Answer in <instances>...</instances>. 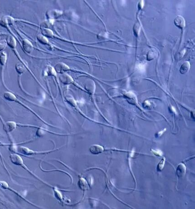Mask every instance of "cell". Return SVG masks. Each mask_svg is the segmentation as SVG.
Wrapping results in <instances>:
<instances>
[{
    "label": "cell",
    "instance_id": "6da1fadb",
    "mask_svg": "<svg viewBox=\"0 0 195 209\" xmlns=\"http://www.w3.org/2000/svg\"><path fill=\"white\" fill-rule=\"evenodd\" d=\"M9 150L11 152H14L16 153L22 155L30 156L32 155H44L48 154L49 153L55 151L57 149H55L47 151H35L31 150L28 147H23V146H17L12 144L9 147Z\"/></svg>",
    "mask_w": 195,
    "mask_h": 209
},
{
    "label": "cell",
    "instance_id": "7a4b0ae2",
    "mask_svg": "<svg viewBox=\"0 0 195 209\" xmlns=\"http://www.w3.org/2000/svg\"><path fill=\"white\" fill-rule=\"evenodd\" d=\"M10 160H11V161L12 162V164L15 165L19 166V167H21L24 169L25 170L27 171L28 172H29L30 174H31L32 175L34 176L37 179H38L40 181L42 182L43 183L47 184V185H49V186L53 187L51 185H50L46 183L45 182L43 181L42 180L40 179L36 175H35V174L33 172H32L31 171L29 170V169L27 167H26V165L24 164L23 159H22L21 157L17 153H16L11 154L10 156Z\"/></svg>",
    "mask_w": 195,
    "mask_h": 209
},
{
    "label": "cell",
    "instance_id": "3957f363",
    "mask_svg": "<svg viewBox=\"0 0 195 209\" xmlns=\"http://www.w3.org/2000/svg\"><path fill=\"white\" fill-rule=\"evenodd\" d=\"M3 97L6 100L8 101L15 102H17V103H19V104H21V105L23 106L24 108H25L27 109H28L29 111H31V112H32L34 115H36V116L38 118H39L40 120H42V121L43 122H44L45 123H46V124L50 126V125L48 124V123H47L46 122H45V121H44L41 118V117H40V116H39L38 115H37L36 113H35V112H34L33 110H32L31 109L29 108L28 106H25V105H24L23 103H22L20 101H19L17 98L16 96H15V95L13 93H11V92H10V91H6V92H5L4 93Z\"/></svg>",
    "mask_w": 195,
    "mask_h": 209
},
{
    "label": "cell",
    "instance_id": "277c9868",
    "mask_svg": "<svg viewBox=\"0 0 195 209\" xmlns=\"http://www.w3.org/2000/svg\"><path fill=\"white\" fill-rule=\"evenodd\" d=\"M15 19L9 15H0V25L5 28H8L15 22Z\"/></svg>",
    "mask_w": 195,
    "mask_h": 209
},
{
    "label": "cell",
    "instance_id": "5b68a950",
    "mask_svg": "<svg viewBox=\"0 0 195 209\" xmlns=\"http://www.w3.org/2000/svg\"><path fill=\"white\" fill-rule=\"evenodd\" d=\"M84 87L85 90L89 93V94L93 95L96 89V86L93 80L90 79L87 80L84 85Z\"/></svg>",
    "mask_w": 195,
    "mask_h": 209
},
{
    "label": "cell",
    "instance_id": "8992f818",
    "mask_svg": "<svg viewBox=\"0 0 195 209\" xmlns=\"http://www.w3.org/2000/svg\"><path fill=\"white\" fill-rule=\"evenodd\" d=\"M3 124L4 130L7 133H9L14 131L18 126V123L13 121H8L4 123Z\"/></svg>",
    "mask_w": 195,
    "mask_h": 209
},
{
    "label": "cell",
    "instance_id": "52a82bcc",
    "mask_svg": "<svg viewBox=\"0 0 195 209\" xmlns=\"http://www.w3.org/2000/svg\"><path fill=\"white\" fill-rule=\"evenodd\" d=\"M7 53L5 52H2L0 55V66L1 71V79L2 81L3 80L4 69L7 64Z\"/></svg>",
    "mask_w": 195,
    "mask_h": 209
},
{
    "label": "cell",
    "instance_id": "ba28073f",
    "mask_svg": "<svg viewBox=\"0 0 195 209\" xmlns=\"http://www.w3.org/2000/svg\"><path fill=\"white\" fill-rule=\"evenodd\" d=\"M54 69L56 73L60 74L64 73L70 70L69 66L63 62H59L56 64Z\"/></svg>",
    "mask_w": 195,
    "mask_h": 209
},
{
    "label": "cell",
    "instance_id": "9c48e42d",
    "mask_svg": "<svg viewBox=\"0 0 195 209\" xmlns=\"http://www.w3.org/2000/svg\"><path fill=\"white\" fill-rule=\"evenodd\" d=\"M22 47L24 50L28 54H31L34 49L33 45L31 42L26 39H24L22 41Z\"/></svg>",
    "mask_w": 195,
    "mask_h": 209
},
{
    "label": "cell",
    "instance_id": "30bf717a",
    "mask_svg": "<svg viewBox=\"0 0 195 209\" xmlns=\"http://www.w3.org/2000/svg\"><path fill=\"white\" fill-rule=\"evenodd\" d=\"M0 187L1 188L3 189L7 190L8 191H11V192H12L14 193L15 194L17 195L18 196L21 197V198H22V199H23L24 200H25L26 202H28L29 203L31 204V203L29 202V201L26 200H25L24 197H22V196H21V195L19 194V193L18 192H16L15 190H13L12 189V188H11L9 186V185H8V184L7 183V182L5 181H0Z\"/></svg>",
    "mask_w": 195,
    "mask_h": 209
},
{
    "label": "cell",
    "instance_id": "8fae6325",
    "mask_svg": "<svg viewBox=\"0 0 195 209\" xmlns=\"http://www.w3.org/2000/svg\"><path fill=\"white\" fill-rule=\"evenodd\" d=\"M59 79L61 83L64 85H70L74 82L72 77L65 73L61 74L60 76L59 77Z\"/></svg>",
    "mask_w": 195,
    "mask_h": 209
},
{
    "label": "cell",
    "instance_id": "7c38bea8",
    "mask_svg": "<svg viewBox=\"0 0 195 209\" xmlns=\"http://www.w3.org/2000/svg\"><path fill=\"white\" fill-rule=\"evenodd\" d=\"M89 151L92 154L98 155L104 151V148L99 144H93L89 147Z\"/></svg>",
    "mask_w": 195,
    "mask_h": 209
},
{
    "label": "cell",
    "instance_id": "4fadbf2b",
    "mask_svg": "<svg viewBox=\"0 0 195 209\" xmlns=\"http://www.w3.org/2000/svg\"><path fill=\"white\" fill-rule=\"evenodd\" d=\"M62 14V11L57 10H50L47 12L46 15L50 20H54L60 17Z\"/></svg>",
    "mask_w": 195,
    "mask_h": 209
},
{
    "label": "cell",
    "instance_id": "5bb4252c",
    "mask_svg": "<svg viewBox=\"0 0 195 209\" xmlns=\"http://www.w3.org/2000/svg\"><path fill=\"white\" fill-rule=\"evenodd\" d=\"M174 24L179 28L182 29L185 26V21L182 16L179 15L175 19Z\"/></svg>",
    "mask_w": 195,
    "mask_h": 209
},
{
    "label": "cell",
    "instance_id": "9a60e30c",
    "mask_svg": "<svg viewBox=\"0 0 195 209\" xmlns=\"http://www.w3.org/2000/svg\"><path fill=\"white\" fill-rule=\"evenodd\" d=\"M6 42H7V43L8 46L10 48H11L12 50L14 49L16 47L17 42H16V40H15L14 37H13L12 36H8L7 37Z\"/></svg>",
    "mask_w": 195,
    "mask_h": 209
},
{
    "label": "cell",
    "instance_id": "2e32d148",
    "mask_svg": "<svg viewBox=\"0 0 195 209\" xmlns=\"http://www.w3.org/2000/svg\"><path fill=\"white\" fill-rule=\"evenodd\" d=\"M124 95L126 98L129 101H130V103H136L137 101V99L136 96L134 94V93L132 92H127L124 93Z\"/></svg>",
    "mask_w": 195,
    "mask_h": 209
},
{
    "label": "cell",
    "instance_id": "e0dca14e",
    "mask_svg": "<svg viewBox=\"0 0 195 209\" xmlns=\"http://www.w3.org/2000/svg\"><path fill=\"white\" fill-rule=\"evenodd\" d=\"M186 168L183 164L179 165L177 169V175L179 177H182L185 175Z\"/></svg>",
    "mask_w": 195,
    "mask_h": 209
},
{
    "label": "cell",
    "instance_id": "ac0fdd59",
    "mask_svg": "<svg viewBox=\"0 0 195 209\" xmlns=\"http://www.w3.org/2000/svg\"><path fill=\"white\" fill-rule=\"evenodd\" d=\"M190 67L191 66L189 61H186L184 62L180 67V73L182 74L186 73L189 71Z\"/></svg>",
    "mask_w": 195,
    "mask_h": 209
},
{
    "label": "cell",
    "instance_id": "d6986e66",
    "mask_svg": "<svg viewBox=\"0 0 195 209\" xmlns=\"http://www.w3.org/2000/svg\"><path fill=\"white\" fill-rule=\"evenodd\" d=\"M158 55V53L155 49H151L147 52V58L148 60H151L156 58Z\"/></svg>",
    "mask_w": 195,
    "mask_h": 209
},
{
    "label": "cell",
    "instance_id": "ffe728a7",
    "mask_svg": "<svg viewBox=\"0 0 195 209\" xmlns=\"http://www.w3.org/2000/svg\"><path fill=\"white\" fill-rule=\"evenodd\" d=\"M15 70L17 72V73L20 75L24 73L26 70L25 66H24L23 64L20 62L17 63L15 65Z\"/></svg>",
    "mask_w": 195,
    "mask_h": 209
},
{
    "label": "cell",
    "instance_id": "44dd1931",
    "mask_svg": "<svg viewBox=\"0 0 195 209\" xmlns=\"http://www.w3.org/2000/svg\"><path fill=\"white\" fill-rule=\"evenodd\" d=\"M45 73L47 76H55L56 75V72L54 68L50 66H46Z\"/></svg>",
    "mask_w": 195,
    "mask_h": 209
},
{
    "label": "cell",
    "instance_id": "7402d4cb",
    "mask_svg": "<svg viewBox=\"0 0 195 209\" xmlns=\"http://www.w3.org/2000/svg\"><path fill=\"white\" fill-rule=\"evenodd\" d=\"M42 34L46 37L51 38L54 35L53 32L49 28H44L42 29Z\"/></svg>",
    "mask_w": 195,
    "mask_h": 209
},
{
    "label": "cell",
    "instance_id": "603a6c76",
    "mask_svg": "<svg viewBox=\"0 0 195 209\" xmlns=\"http://www.w3.org/2000/svg\"><path fill=\"white\" fill-rule=\"evenodd\" d=\"M78 185L80 186V188L82 190V191H85L88 188V184L87 182L83 178H81L79 179L78 181Z\"/></svg>",
    "mask_w": 195,
    "mask_h": 209
},
{
    "label": "cell",
    "instance_id": "cb8c5ba5",
    "mask_svg": "<svg viewBox=\"0 0 195 209\" xmlns=\"http://www.w3.org/2000/svg\"><path fill=\"white\" fill-rule=\"evenodd\" d=\"M36 38H37L38 41L41 44H43V45H47L49 43L47 37H45L42 34L38 35Z\"/></svg>",
    "mask_w": 195,
    "mask_h": 209
},
{
    "label": "cell",
    "instance_id": "d4e9b609",
    "mask_svg": "<svg viewBox=\"0 0 195 209\" xmlns=\"http://www.w3.org/2000/svg\"><path fill=\"white\" fill-rule=\"evenodd\" d=\"M141 28V26L139 22L135 23L133 26V32L134 35L136 37L139 36Z\"/></svg>",
    "mask_w": 195,
    "mask_h": 209
},
{
    "label": "cell",
    "instance_id": "484cf974",
    "mask_svg": "<svg viewBox=\"0 0 195 209\" xmlns=\"http://www.w3.org/2000/svg\"><path fill=\"white\" fill-rule=\"evenodd\" d=\"M53 188L54 195H55L56 198H57V199L59 200L60 201L63 200V197H62V195L60 192L58 191L57 189L56 188H54L53 187Z\"/></svg>",
    "mask_w": 195,
    "mask_h": 209
},
{
    "label": "cell",
    "instance_id": "4316f807",
    "mask_svg": "<svg viewBox=\"0 0 195 209\" xmlns=\"http://www.w3.org/2000/svg\"><path fill=\"white\" fill-rule=\"evenodd\" d=\"M165 161V160L164 158V159L163 158V159H162V160H161V161H160V162H159L158 165H157V171H161L162 170V169H163V168H164V167Z\"/></svg>",
    "mask_w": 195,
    "mask_h": 209
},
{
    "label": "cell",
    "instance_id": "83f0119b",
    "mask_svg": "<svg viewBox=\"0 0 195 209\" xmlns=\"http://www.w3.org/2000/svg\"><path fill=\"white\" fill-rule=\"evenodd\" d=\"M7 44L6 41L2 40V41H0V52H1L6 47Z\"/></svg>",
    "mask_w": 195,
    "mask_h": 209
},
{
    "label": "cell",
    "instance_id": "f1b7e54d",
    "mask_svg": "<svg viewBox=\"0 0 195 209\" xmlns=\"http://www.w3.org/2000/svg\"><path fill=\"white\" fill-rule=\"evenodd\" d=\"M108 35L106 32L101 33L98 35V38L99 39H105L108 38Z\"/></svg>",
    "mask_w": 195,
    "mask_h": 209
},
{
    "label": "cell",
    "instance_id": "f546056e",
    "mask_svg": "<svg viewBox=\"0 0 195 209\" xmlns=\"http://www.w3.org/2000/svg\"><path fill=\"white\" fill-rule=\"evenodd\" d=\"M137 69H139L141 72H144L145 71V66L143 64H139L137 66Z\"/></svg>",
    "mask_w": 195,
    "mask_h": 209
},
{
    "label": "cell",
    "instance_id": "4dcf8cb0",
    "mask_svg": "<svg viewBox=\"0 0 195 209\" xmlns=\"http://www.w3.org/2000/svg\"><path fill=\"white\" fill-rule=\"evenodd\" d=\"M143 6H144V1H140L139 2V4H138V7H139V9H142Z\"/></svg>",
    "mask_w": 195,
    "mask_h": 209
}]
</instances>
